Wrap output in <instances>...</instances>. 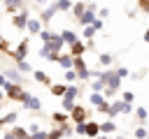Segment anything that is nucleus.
Masks as SVG:
<instances>
[{
    "mask_svg": "<svg viewBox=\"0 0 149 139\" xmlns=\"http://www.w3.org/2000/svg\"><path fill=\"white\" fill-rule=\"evenodd\" d=\"M2 93H5V97L14 100V102H23V100L30 95L28 90H23V86H19V83H12V81H5V86H2Z\"/></svg>",
    "mask_w": 149,
    "mask_h": 139,
    "instance_id": "obj_1",
    "label": "nucleus"
},
{
    "mask_svg": "<svg viewBox=\"0 0 149 139\" xmlns=\"http://www.w3.org/2000/svg\"><path fill=\"white\" fill-rule=\"evenodd\" d=\"M28 46H30V42L28 39H21V44L14 49V51H9V56L16 60V63H21V60H26V53H28Z\"/></svg>",
    "mask_w": 149,
    "mask_h": 139,
    "instance_id": "obj_2",
    "label": "nucleus"
},
{
    "mask_svg": "<svg viewBox=\"0 0 149 139\" xmlns=\"http://www.w3.org/2000/svg\"><path fill=\"white\" fill-rule=\"evenodd\" d=\"M70 118L74 120V125H77V123H86V120H88V111H86L84 107L74 104V109L70 111Z\"/></svg>",
    "mask_w": 149,
    "mask_h": 139,
    "instance_id": "obj_3",
    "label": "nucleus"
},
{
    "mask_svg": "<svg viewBox=\"0 0 149 139\" xmlns=\"http://www.w3.org/2000/svg\"><path fill=\"white\" fill-rule=\"evenodd\" d=\"M98 134H100V125H98L95 120H86V123H84V137L95 139Z\"/></svg>",
    "mask_w": 149,
    "mask_h": 139,
    "instance_id": "obj_4",
    "label": "nucleus"
},
{
    "mask_svg": "<svg viewBox=\"0 0 149 139\" xmlns=\"http://www.w3.org/2000/svg\"><path fill=\"white\" fill-rule=\"evenodd\" d=\"M56 12H58V9H56V2H51L49 7H44V9L40 12V23H49V21L54 19Z\"/></svg>",
    "mask_w": 149,
    "mask_h": 139,
    "instance_id": "obj_5",
    "label": "nucleus"
},
{
    "mask_svg": "<svg viewBox=\"0 0 149 139\" xmlns=\"http://www.w3.org/2000/svg\"><path fill=\"white\" fill-rule=\"evenodd\" d=\"M84 53H86V42H84V39H77V42L70 46V56H72V58H81Z\"/></svg>",
    "mask_w": 149,
    "mask_h": 139,
    "instance_id": "obj_6",
    "label": "nucleus"
},
{
    "mask_svg": "<svg viewBox=\"0 0 149 139\" xmlns=\"http://www.w3.org/2000/svg\"><path fill=\"white\" fill-rule=\"evenodd\" d=\"M21 104H23V107H26L28 111H40V109H42V102H40V100L35 97V95H28V97H26V100H23Z\"/></svg>",
    "mask_w": 149,
    "mask_h": 139,
    "instance_id": "obj_7",
    "label": "nucleus"
},
{
    "mask_svg": "<svg viewBox=\"0 0 149 139\" xmlns=\"http://www.w3.org/2000/svg\"><path fill=\"white\" fill-rule=\"evenodd\" d=\"M26 30H28L30 35H40V32H42V23H40V19H28Z\"/></svg>",
    "mask_w": 149,
    "mask_h": 139,
    "instance_id": "obj_8",
    "label": "nucleus"
},
{
    "mask_svg": "<svg viewBox=\"0 0 149 139\" xmlns=\"http://www.w3.org/2000/svg\"><path fill=\"white\" fill-rule=\"evenodd\" d=\"M95 19H98V16H95V12H93V9H86V12H84V14H81V16L77 19V21H79L81 25H91V23H93Z\"/></svg>",
    "mask_w": 149,
    "mask_h": 139,
    "instance_id": "obj_9",
    "label": "nucleus"
},
{
    "mask_svg": "<svg viewBox=\"0 0 149 139\" xmlns=\"http://www.w3.org/2000/svg\"><path fill=\"white\" fill-rule=\"evenodd\" d=\"M12 23H14L19 30H23V28H26V23H28V12H19V14L12 19Z\"/></svg>",
    "mask_w": 149,
    "mask_h": 139,
    "instance_id": "obj_10",
    "label": "nucleus"
},
{
    "mask_svg": "<svg viewBox=\"0 0 149 139\" xmlns=\"http://www.w3.org/2000/svg\"><path fill=\"white\" fill-rule=\"evenodd\" d=\"M56 63H58L63 70H72V63H74V58H72L70 53H63V56H58V58H56Z\"/></svg>",
    "mask_w": 149,
    "mask_h": 139,
    "instance_id": "obj_11",
    "label": "nucleus"
},
{
    "mask_svg": "<svg viewBox=\"0 0 149 139\" xmlns=\"http://www.w3.org/2000/svg\"><path fill=\"white\" fill-rule=\"evenodd\" d=\"M61 39H63V44H68V46H72L79 37H77V32H72V30H63L61 32Z\"/></svg>",
    "mask_w": 149,
    "mask_h": 139,
    "instance_id": "obj_12",
    "label": "nucleus"
},
{
    "mask_svg": "<svg viewBox=\"0 0 149 139\" xmlns=\"http://www.w3.org/2000/svg\"><path fill=\"white\" fill-rule=\"evenodd\" d=\"M33 76H35V81H37V83L51 86V79H49V74H47V72H42V70H33Z\"/></svg>",
    "mask_w": 149,
    "mask_h": 139,
    "instance_id": "obj_13",
    "label": "nucleus"
},
{
    "mask_svg": "<svg viewBox=\"0 0 149 139\" xmlns=\"http://www.w3.org/2000/svg\"><path fill=\"white\" fill-rule=\"evenodd\" d=\"M51 120H54L56 125H65V123L70 120V114H65V111H54V114H51Z\"/></svg>",
    "mask_w": 149,
    "mask_h": 139,
    "instance_id": "obj_14",
    "label": "nucleus"
},
{
    "mask_svg": "<svg viewBox=\"0 0 149 139\" xmlns=\"http://www.w3.org/2000/svg\"><path fill=\"white\" fill-rule=\"evenodd\" d=\"M100 125V134H112L116 132V123L114 120H105V123H98Z\"/></svg>",
    "mask_w": 149,
    "mask_h": 139,
    "instance_id": "obj_15",
    "label": "nucleus"
},
{
    "mask_svg": "<svg viewBox=\"0 0 149 139\" xmlns=\"http://www.w3.org/2000/svg\"><path fill=\"white\" fill-rule=\"evenodd\" d=\"M2 2L9 12H21L23 9V0H2Z\"/></svg>",
    "mask_w": 149,
    "mask_h": 139,
    "instance_id": "obj_16",
    "label": "nucleus"
},
{
    "mask_svg": "<svg viewBox=\"0 0 149 139\" xmlns=\"http://www.w3.org/2000/svg\"><path fill=\"white\" fill-rule=\"evenodd\" d=\"M5 79L12 81V83H19V86H21V74H19V70H7V72H5Z\"/></svg>",
    "mask_w": 149,
    "mask_h": 139,
    "instance_id": "obj_17",
    "label": "nucleus"
},
{
    "mask_svg": "<svg viewBox=\"0 0 149 139\" xmlns=\"http://www.w3.org/2000/svg\"><path fill=\"white\" fill-rule=\"evenodd\" d=\"M65 88H68L65 83H51V88H49V90H51V95L63 97V95H65Z\"/></svg>",
    "mask_w": 149,
    "mask_h": 139,
    "instance_id": "obj_18",
    "label": "nucleus"
},
{
    "mask_svg": "<svg viewBox=\"0 0 149 139\" xmlns=\"http://www.w3.org/2000/svg\"><path fill=\"white\" fill-rule=\"evenodd\" d=\"M47 139H63V130H61V125H54L51 130H47Z\"/></svg>",
    "mask_w": 149,
    "mask_h": 139,
    "instance_id": "obj_19",
    "label": "nucleus"
},
{
    "mask_svg": "<svg viewBox=\"0 0 149 139\" xmlns=\"http://www.w3.org/2000/svg\"><path fill=\"white\" fill-rule=\"evenodd\" d=\"M9 132H12L16 139H28V130H26V127H19V125H14V127H9Z\"/></svg>",
    "mask_w": 149,
    "mask_h": 139,
    "instance_id": "obj_20",
    "label": "nucleus"
},
{
    "mask_svg": "<svg viewBox=\"0 0 149 139\" xmlns=\"http://www.w3.org/2000/svg\"><path fill=\"white\" fill-rule=\"evenodd\" d=\"M88 102H91V104H93V107L98 109V107H100V104L105 102V95H102V93H91V97H88Z\"/></svg>",
    "mask_w": 149,
    "mask_h": 139,
    "instance_id": "obj_21",
    "label": "nucleus"
},
{
    "mask_svg": "<svg viewBox=\"0 0 149 139\" xmlns=\"http://www.w3.org/2000/svg\"><path fill=\"white\" fill-rule=\"evenodd\" d=\"M16 118H19V114H16V111H7V114L2 116V123H5V125H14V123H16Z\"/></svg>",
    "mask_w": 149,
    "mask_h": 139,
    "instance_id": "obj_22",
    "label": "nucleus"
},
{
    "mask_svg": "<svg viewBox=\"0 0 149 139\" xmlns=\"http://www.w3.org/2000/svg\"><path fill=\"white\" fill-rule=\"evenodd\" d=\"M72 12H74V16L79 19V16L86 12V5H84V2H74V5H72Z\"/></svg>",
    "mask_w": 149,
    "mask_h": 139,
    "instance_id": "obj_23",
    "label": "nucleus"
},
{
    "mask_svg": "<svg viewBox=\"0 0 149 139\" xmlns=\"http://www.w3.org/2000/svg\"><path fill=\"white\" fill-rule=\"evenodd\" d=\"M135 116H137V120H140V123H144L149 114H147V109H144V107H135Z\"/></svg>",
    "mask_w": 149,
    "mask_h": 139,
    "instance_id": "obj_24",
    "label": "nucleus"
},
{
    "mask_svg": "<svg viewBox=\"0 0 149 139\" xmlns=\"http://www.w3.org/2000/svg\"><path fill=\"white\" fill-rule=\"evenodd\" d=\"M133 134H135V139H147V137H149V132H147V127H144V125L135 127V132H133Z\"/></svg>",
    "mask_w": 149,
    "mask_h": 139,
    "instance_id": "obj_25",
    "label": "nucleus"
},
{
    "mask_svg": "<svg viewBox=\"0 0 149 139\" xmlns=\"http://www.w3.org/2000/svg\"><path fill=\"white\" fill-rule=\"evenodd\" d=\"M98 60H100V65H105V67H107V65H112L114 56H112V53H100V58H98Z\"/></svg>",
    "mask_w": 149,
    "mask_h": 139,
    "instance_id": "obj_26",
    "label": "nucleus"
},
{
    "mask_svg": "<svg viewBox=\"0 0 149 139\" xmlns=\"http://www.w3.org/2000/svg\"><path fill=\"white\" fill-rule=\"evenodd\" d=\"M16 70H19V72H26V74H28V72H33V67H30V63H28V60L16 63Z\"/></svg>",
    "mask_w": 149,
    "mask_h": 139,
    "instance_id": "obj_27",
    "label": "nucleus"
},
{
    "mask_svg": "<svg viewBox=\"0 0 149 139\" xmlns=\"http://www.w3.org/2000/svg\"><path fill=\"white\" fill-rule=\"evenodd\" d=\"M56 9L68 12V9H72V2H70V0H58V2H56Z\"/></svg>",
    "mask_w": 149,
    "mask_h": 139,
    "instance_id": "obj_28",
    "label": "nucleus"
},
{
    "mask_svg": "<svg viewBox=\"0 0 149 139\" xmlns=\"http://www.w3.org/2000/svg\"><path fill=\"white\" fill-rule=\"evenodd\" d=\"M114 74H116L119 79H126V76H130V72H128V67H116V70H114Z\"/></svg>",
    "mask_w": 149,
    "mask_h": 139,
    "instance_id": "obj_29",
    "label": "nucleus"
},
{
    "mask_svg": "<svg viewBox=\"0 0 149 139\" xmlns=\"http://www.w3.org/2000/svg\"><path fill=\"white\" fill-rule=\"evenodd\" d=\"M81 35H84V39H91V37L95 35V30H93V25H84V32H81Z\"/></svg>",
    "mask_w": 149,
    "mask_h": 139,
    "instance_id": "obj_30",
    "label": "nucleus"
},
{
    "mask_svg": "<svg viewBox=\"0 0 149 139\" xmlns=\"http://www.w3.org/2000/svg\"><path fill=\"white\" fill-rule=\"evenodd\" d=\"M91 90H93V93H102V90H105V86H102L98 79H93V83H91Z\"/></svg>",
    "mask_w": 149,
    "mask_h": 139,
    "instance_id": "obj_31",
    "label": "nucleus"
},
{
    "mask_svg": "<svg viewBox=\"0 0 149 139\" xmlns=\"http://www.w3.org/2000/svg\"><path fill=\"white\" fill-rule=\"evenodd\" d=\"M121 100H123V102H128V104H133V100H135V95H133L130 90H123V93H121Z\"/></svg>",
    "mask_w": 149,
    "mask_h": 139,
    "instance_id": "obj_32",
    "label": "nucleus"
},
{
    "mask_svg": "<svg viewBox=\"0 0 149 139\" xmlns=\"http://www.w3.org/2000/svg\"><path fill=\"white\" fill-rule=\"evenodd\" d=\"M61 130H63V137H72V134H74V130H72V125H70V123L61 125Z\"/></svg>",
    "mask_w": 149,
    "mask_h": 139,
    "instance_id": "obj_33",
    "label": "nucleus"
},
{
    "mask_svg": "<svg viewBox=\"0 0 149 139\" xmlns=\"http://www.w3.org/2000/svg\"><path fill=\"white\" fill-rule=\"evenodd\" d=\"M28 139H47V130H37V132L28 134Z\"/></svg>",
    "mask_w": 149,
    "mask_h": 139,
    "instance_id": "obj_34",
    "label": "nucleus"
},
{
    "mask_svg": "<svg viewBox=\"0 0 149 139\" xmlns=\"http://www.w3.org/2000/svg\"><path fill=\"white\" fill-rule=\"evenodd\" d=\"M65 81H68V83L77 81V74H74V70H65Z\"/></svg>",
    "mask_w": 149,
    "mask_h": 139,
    "instance_id": "obj_35",
    "label": "nucleus"
},
{
    "mask_svg": "<svg viewBox=\"0 0 149 139\" xmlns=\"http://www.w3.org/2000/svg\"><path fill=\"white\" fill-rule=\"evenodd\" d=\"M51 37H54V32H51V30H42V32H40V39H42V42H49Z\"/></svg>",
    "mask_w": 149,
    "mask_h": 139,
    "instance_id": "obj_36",
    "label": "nucleus"
},
{
    "mask_svg": "<svg viewBox=\"0 0 149 139\" xmlns=\"http://www.w3.org/2000/svg\"><path fill=\"white\" fill-rule=\"evenodd\" d=\"M72 130H74V134H79V137H84V123H77V125H74Z\"/></svg>",
    "mask_w": 149,
    "mask_h": 139,
    "instance_id": "obj_37",
    "label": "nucleus"
},
{
    "mask_svg": "<svg viewBox=\"0 0 149 139\" xmlns=\"http://www.w3.org/2000/svg\"><path fill=\"white\" fill-rule=\"evenodd\" d=\"M137 5H140V9H142V12H147V14H149V0H137Z\"/></svg>",
    "mask_w": 149,
    "mask_h": 139,
    "instance_id": "obj_38",
    "label": "nucleus"
},
{
    "mask_svg": "<svg viewBox=\"0 0 149 139\" xmlns=\"http://www.w3.org/2000/svg\"><path fill=\"white\" fill-rule=\"evenodd\" d=\"M91 25H93V30H95V32H98V30H102V21H100V19H95Z\"/></svg>",
    "mask_w": 149,
    "mask_h": 139,
    "instance_id": "obj_39",
    "label": "nucleus"
},
{
    "mask_svg": "<svg viewBox=\"0 0 149 139\" xmlns=\"http://www.w3.org/2000/svg\"><path fill=\"white\" fill-rule=\"evenodd\" d=\"M107 109H109V100H105V102H102V104L98 107V111H100V114H105Z\"/></svg>",
    "mask_w": 149,
    "mask_h": 139,
    "instance_id": "obj_40",
    "label": "nucleus"
},
{
    "mask_svg": "<svg viewBox=\"0 0 149 139\" xmlns=\"http://www.w3.org/2000/svg\"><path fill=\"white\" fill-rule=\"evenodd\" d=\"M107 14H109V9H105V7H102V9H100V12H98V19H100V21H102V19H105V16H107Z\"/></svg>",
    "mask_w": 149,
    "mask_h": 139,
    "instance_id": "obj_41",
    "label": "nucleus"
},
{
    "mask_svg": "<svg viewBox=\"0 0 149 139\" xmlns=\"http://www.w3.org/2000/svg\"><path fill=\"white\" fill-rule=\"evenodd\" d=\"M5 81H7V79H5V74H0V88L5 86Z\"/></svg>",
    "mask_w": 149,
    "mask_h": 139,
    "instance_id": "obj_42",
    "label": "nucleus"
},
{
    "mask_svg": "<svg viewBox=\"0 0 149 139\" xmlns=\"http://www.w3.org/2000/svg\"><path fill=\"white\" fill-rule=\"evenodd\" d=\"M144 42H149V28H147V32H144Z\"/></svg>",
    "mask_w": 149,
    "mask_h": 139,
    "instance_id": "obj_43",
    "label": "nucleus"
},
{
    "mask_svg": "<svg viewBox=\"0 0 149 139\" xmlns=\"http://www.w3.org/2000/svg\"><path fill=\"white\" fill-rule=\"evenodd\" d=\"M95 139H107V134H98V137H95Z\"/></svg>",
    "mask_w": 149,
    "mask_h": 139,
    "instance_id": "obj_44",
    "label": "nucleus"
},
{
    "mask_svg": "<svg viewBox=\"0 0 149 139\" xmlns=\"http://www.w3.org/2000/svg\"><path fill=\"white\" fill-rule=\"evenodd\" d=\"M2 97H5V93H2V88H0V102H2Z\"/></svg>",
    "mask_w": 149,
    "mask_h": 139,
    "instance_id": "obj_45",
    "label": "nucleus"
},
{
    "mask_svg": "<svg viewBox=\"0 0 149 139\" xmlns=\"http://www.w3.org/2000/svg\"><path fill=\"white\" fill-rule=\"evenodd\" d=\"M35 2H40V5H44V2H47V0H35Z\"/></svg>",
    "mask_w": 149,
    "mask_h": 139,
    "instance_id": "obj_46",
    "label": "nucleus"
},
{
    "mask_svg": "<svg viewBox=\"0 0 149 139\" xmlns=\"http://www.w3.org/2000/svg\"><path fill=\"white\" fill-rule=\"evenodd\" d=\"M2 125H5V123H2V116H0V127H2Z\"/></svg>",
    "mask_w": 149,
    "mask_h": 139,
    "instance_id": "obj_47",
    "label": "nucleus"
},
{
    "mask_svg": "<svg viewBox=\"0 0 149 139\" xmlns=\"http://www.w3.org/2000/svg\"><path fill=\"white\" fill-rule=\"evenodd\" d=\"M114 139H123V137H114Z\"/></svg>",
    "mask_w": 149,
    "mask_h": 139,
    "instance_id": "obj_48",
    "label": "nucleus"
},
{
    "mask_svg": "<svg viewBox=\"0 0 149 139\" xmlns=\"http://www.w3.org/2000/svg\"><path fill=\"white\" fill-rule=\"evenodd\" d=\"M0 42H2V35H0Z\"/></svg>",
    "mask_w": 149,
    "mask_h": 139,
    "instance_id": "obj_49",
    "label": "nucleus"
}]
</instances>
